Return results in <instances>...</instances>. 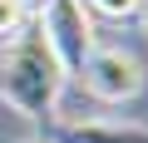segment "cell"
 <instances>
[{
  "mask_svg": "<svg viewBox=\"0 0 148 143\" xmlns=\"http://www.w3.org/2000/svg\"><path fill=\"white\" fill-rule=\"evenodd\" d=\"M54 143H148V128H138V123H59Z\"/></svg>",
  "mask_w": 148,
  "mask_h": 143,
  "instance_id": "4",
  "label": "cell"
},
{
  "mask_svg": "<svg viewBox=\"0 0 148 143\" xmlns=\"http://www.w3.org/2000/svg\"><path fill=\"white\" fill-rule=\"evenodd\" d=\"M40 40L49 44L54 64L69 74H79L84 59L94 54V20L84 10V0H49V5L40 10Z\"/></svg>",
  "mask_w": 148,
  "mask_h": 143,
  "instance_id": "2",
  "label": "cell"
},
{
  "mask_svg": "<svg viewBox=\"0 0 148 143\" xmlns=\"http://www.w3.org/2000/svg\"><path fill=\"white\" fill-rule=\"evenodd\" d=\"M59 89H64V69L54 64L49 44L40 40V30H20L0 54V99L20 118H49Z\"/></svg>",
  "mask_w": 148,
  "mask_h": 143,
  "instance_id": "1",
  "label": "cell"
},
{
  "mask_svg": "<svg viewBox=\"0 0 148 143\" xmlns=\"http://www.w3.org/2000/svg\"><path fill=\"white\" fill-rule=\"evenodd\" d=\"M84 10H99L109 20H128V15L143 10V0H84Z\"/></svg>",
  "mask_w": 148,
  "mask_h": 143,
  "instance_id": "5",
  "label": "cell"
},
{
  "mask_svg": "<svg viewBox=\"0 0 148 143\" xmlns=\"http://www.w3.org/2000/svg\"><path fill=\"white\" fill-rule=\"evenodd\" d=\"M45 5H49V0H20V10H25V15H40Z\"/></svg>",
  "mask_w": 148,
  "mask_h": 143,
  "instance_id": "7",
  "label": "cell"
},
{
  "mask_svg": "<svg viewBox=\"0 0 148 143\" xmlns=\"http://www.w3.org/2000/svg\"><path fill=\"white\" fill-rule=\"evenodd\" d=\"M143 10H148V0H143Z\"/></svg>",
  "mask_w": 148,
  "mask_h": 143,
  "instance_id": "9",
  "label": "cell"
},
{
  "mask_svg": "<svg viewBox=\"0 0 148 143\" xmlns=\"http://www.w3.org/2000/svg\"><path fill=\"white\" fill-rule=\"evenodd\" d=\"M25 30V10H20V0H0V40H15Z\"/></svg>",
  "mask_w": 148,
  "mask_h": 143,
  "instance_id": "6",
  "label": "cell"
},
{
  "mask_svg": "<svg viewBox=\"0 0 148 143\" xmlns=\"http://www.w3.org/2000/svg\"><path fill=\"white\" fill-rule=\"evenodd\" d=\"M84 89L99 99V104H123L143 89V64L128 54V49H114V44H94V54L84 59L79 69Z\"/></svg>",
  "mask_w": 148,
  "mask_h": 143,
  "instance_id": "3",
  "label": "cell"
},
{
  "mask_svg": "<svg viewBox=\"0 0 148 143\" xmlns=\"http://www.w3.org/2000/svg\"><path fill=\"white\" fill-rule=\"evenodd\" d=\"M15 143H35V138H15Z\"/></svg>",
  "mask_w": 148,
  "mask_h": 143,
  "instance_id": "8",
  "label": "cell"
}]
</instances>
